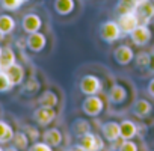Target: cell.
I'll list each match as a JSON object with an SVG mask.
<instances>
[{
    "instance_id": "1",
    "label": "cell",
    "mask_w": 154,
    "mask_h": 151,
    "mask_svg": "<svg viewBox=\"0 0 154 151\" xmlns=\"http://www.w3.org/2000/svg\"><path fill=\"white\" fill-rule=\"evenodd\" d=\"M100 36L104 42H109V44L118 41L122 36L118 21H104L100 27Z\"/></svg>"
},
{
    "instance_id": "2",
    "label": "cell",
    "mask_w": 154,
    "mask_h": 151,
    "mask_svg": "<svg viewBox=\"0 0 154 151\" xmlns=\"http://www.w3.org/2000/svg\"><path fill=\"white\" fill-rule=\"evenodd\" d=\"M104 109V103L98 95H86L82 103V110L88 116H98Z\"/></svg>"
},
{
    "instance_id": "3",
    "label": "cell",
    "mask_w": 154,
    "mask_h": 151,
    "mask_svg": "<svg viewBox=\"0 0 154 151\" xmlns=\"http://www.w3.org/2000/svg\"><path fill=\"white\" fill-rule=\"evenodd\" d=\"M80 91L85 95H97L101 91V80L94 74L83 76L80 80Z\"/></svg>"
},
{
    "instance_id": "4",
    "label": "cell",
    "mask_w": 154,
    "mask_h": 151,
    "mask_svg": "<svg viewBox=\"0 0 154 151\" xmlns=\"http://www.w3.org/2000/svg\"><path fill=\"white\" fill-rule=\"evenodd\" d=\"M118 24H119V29L122 33H127L130 35L139 24H140V20L137 17L136 12H128V14H122L119 15L118 18Z\"/></svg>"
},
{
    "instance_id": "5",
    "label": "cell",
    "mask_w": 154,
    "mask_h": 151,
    "mask_svg": "<svg viewBox=\"0 0 154 151\" xmlns=\"http://www.w3.org/2000/svg\"><path fill=\"white\" fill-rule=\"evenodd\" d=\"M80 145L86 151H101L104 148V140L95 133H86L80 136Z\"/></svg>"
},
{
    "instance_id": "6",
    "label": "cell",
    "mask_w": 154,
    "mask_h": 151,
    "mask_svg": "<svg viewBox=\"0 0 154 151\" xmlns=\"http://www.w3.org/2000/svg\"><path fill=\"white\" fill-rule=\"evenodd\" d=\"M130 38H131V41L136 44V45H146L149 41H151V38H152V33H151V30H149V27H148V24H139L131 33H130Z\"/></svg>"
},
{
    "instance_id": "7",
    "label": "cell",
    "mask_w": 154,
    "mask_h": 151,
    "mask_svg": "<svg viewBox=\"0 0 154 151\" xmlns=\"http://www.w3.org/2000/svg\"><path fill=\"white\" fill-rule=\"evenodd\" d=\"M56 118V112L53 107H44L39 106L35 112H33V119L39 124V125H48L54 121Z\"/></svg>"
},
{
    "instance_id": "8",
    "label": "cell",
    "mask_w": 154,
    "mask_h": 151,
    "mask_svg": "<svg viewBox=\"0 0 154 151\" xmlns=\"http://www.w3.org/2000/svg\"><path fill=\"white\" fill-rule=\"evenodd\" d=\"M113 59L119 65H128L134 59V51L131 50V47L122 44L113 50Z\"/></svg>"
},
{
    "instance_id": "9",
    "label": "cell",
    "mask_w": 154,
    "mask_h": 151,
    "mask_svg": "<svg viewBox=\"0 0 154 151\" xmlns=\"http://www.w3.org/2000/svg\"><path fill=\"white\" fill-rule=\"evenodd\" d=\"M21 26H23V30H24L27 35H30V33L39 32V29L42 27V20H41V17L36 15V14H27V15L23 17Z\"/></svg>"
},
{
    "instance_id": "10",
    "label": "cell",
    "mask_w": 154,
    "mask_h": 151,
    "mask_svg": "<svg viewBox=\"0 0 154 151\" xmlns=\"http://www.w3.org/2000/svg\"><path fill=\"white\" fill-rule=\"evenodd\" d=\"M45 44H47V39H45V35L41 33V32H35V33H30L26 39V45L30 51H35V53H39L45 48Z\"/></svg>"
},
{
    "instance_id": "11",
    "label": "cell",
    "mask_w": 154,
    "mask_h": 151,
    "mask_svg": "<svg viewBox=\"0 0 154 151\" xmlns=\"http://www.w3.org/2000/svg\"><path fill=\"white\" fill-rule=\"evenodd\" d=\"M101 134L106 140L109 142H115L121 137L119 134V124L115 121H107L101 125Z\"/></svg>"
},
{
    "instance_id": "12",
    "label": "cell",
    "mask_w": 154,
    "mask_h": 151,
    "mask_svg": "<svg viewBox=\"0 0 154 151\" xmlns=\"http://www.w3.org/2000/svg\"><path fill=\"white\" fill-rule=\"evenodd\" d=\"M5 72L8 74V77H9V80L14 86H18L24 82V68L17 62L14 65H11L9 68H6Z\"/></svg>"
},
{
    "instance_id": "13",
    "label": "cell",
    "mask_w": 154,
    "mask_h": 151,
    "mask_svg": "<svg viewBox=\"0 0 154 151\" xmlns=\"http://www.w3.org/2000/svg\"><path fill=\"white\" fill-rule=\"evenodd\" d=\"M119 134L122 140H130L137 134V125L130 119H124L119 122Z\"/></svg>"
},
{
    "instance_id": "14",
    "label": "cell",
    "mask_w": 154,
    "mask_h": 151,
    "mask_svg": "<svg viewBox=\"0 0 154 151\" xmlns=\"http://www.w3.org/2000/svg\"><path fill=\"white\" fill-rule=\"evenodd\" d=\"M136 14H137L139 20L143 21L142 24H148V21L154 17V3L148 0V2L139 5L137 9H136Z\"/></svg>"
},
{
    "instance_id": "15",
    "label": "cell",
    "mask_w": 154,
    "mask_h": 151,
    "mask_svg": "<svg viewBox=\"0 0 154 151\" xmlns=\"http://www.w3.org/2000/svg\"><path fill=\"white\" fill-rule=\"evenodd\" d=\"M125 98H127V89L122 85L116 83V85H113L110 88V91H109V100H110V103L121 104V103L125 101Z\"/></svg>"
},
{
    "instance_id": "16",
    "label": "cell",
    "mask_w": 154,
    "mask_h": 151,
    "mask_svg": "<svg viewBox=\"0 0 154 151\" xmlns=\"http://www.w3.org/2000/svg\"><path fill=\"white\" fill-rule=\"evenodd\" d=\"M151 110H152V106H151V103H149L148 100H145V98H139V100H136V103L133 104V113H134L137 118H145V116H148V115L151 113Z\"/></svg>"
},
{
    "instance_id": "17",
    "label": "cell",
    "mask_w": 154,
    "mask_h": 151,
    "mask_svg": "<svg viewBox=\"0 0 154 151\" xmlns=\"http://www.w3.org/2000/svg\"><path fill=\"white\" fill-rule=\"evenodd\" d=\"M42 139L50 146H59L62 142V133L57 128H48L42 133Z\"/></svg>"
},
{
    "instance_id": "18",
    "label": "cell",
    "mask_w": 154,
    "mask_h": 151,
    "mask_svg": "<svg viewBox=\"0 0 154 151\" xmlns=\"http://www.w3.org/2000/svg\"><path fill=\"white\" fill-rule=\"evenodd\" d=\"M17 62V57H15V53L11 47H5L2 50V54H0V68L3 71L6 68H9L11 65H14Z\"/></svg>"
},
{
    "instance_id": "19",
    "label": "cell",
    "mask_w": 154,
    "mask_h": 151,
    "mask_svg": "<svg viewBox=\"0 0 154 151\" xmlns=\"http://www.w3.org/2000/svg\"><path fill=\"white\" fill-rule=\"evenodd\" d=\"M57 101H59V98H57V95H56L53 91H44V92L39 95V98H38L39 106L53 107V109L57 106Z\"/></svg>"
},
{
    "instance_id": "20",
    "label": "cell",
    "mask_w": 154,
    "mask_h": 151,
    "mask_svg": "<svg viewBox=\"0 0 154 151\" xmlns=\"http://www.w3.org/2000/svg\"><path fill=\"white\" fill-rule=\"evenodd\" d=\"M74 0H54V11L59 15H69L74 11Z\"/></svg>"
},
{
    "instance_id": "21",
    "label": "cell",
    "mask_w": 154,
    "mask_h": 151,
    "mask_svg": "<svg viewBox=\"0 0 154 151\" xmlns=\"http://www.w3.org/2000/svg\"><path fill=\"white\" fill-rule=\"evenodd\" d=\"M14 130H12V127L8 124V122H5V121H2L0 119V143H8V142H11L12 139H14Z\"/></svg>"
},
{
    "instance_id": "22",
    "label": "cell",
    "mask_w": 154,
    "mask_h": 151,
    "mask_svg": "<svg viewBox=\"0 0 154 151\" xmlns=\"http://www.w3.org/2000/svg\"><path fill=\"white\" fill-rule=\"evenodd\" d=\"M136 9H137V3L134 2V0H118L116 12L119 15L128 14V12H136Z\"/></svg>"
},
{
    "instance_id": "23",
    "label": "cell",
    "mask_w": 154,
    "mask_h": 151,
    "mask_svg": "<svg viewBox=\"0 0 154 151\" xmlns=\"http://www.w3.org/2000/svg\"><path fill=\"white\" fill-rule=\"evenodd\" d=\"M14 29H15V20L11 15H6V14L0 15V32L3 35H8Z\"/></svg>"
},
{
    "instance_id": "24",
    "label": "cell",
    "mask_w": 154,
    "mask_h": 151,
    "mask_svg": "<svg viewBox=\"0 0 154 151\" xmlns=\"http://www.w3.org/2000/svg\"><path fill=\"white\" fill-rule=\"evenodd\" d=\"M72 131H74L77 136H83V134H86V133L91 131V125H89V122L85 121V119H75V121L72 122Z\"/></svg>"
},
{
    "instance_id": "25",
    "label": "cell",
    "mask_w": 154,
    "mask_h": 151,
    "mask_svg": "<svg viewBox=\"0 0 154 151\" xmlns=\"http://www.w3.org/2000/svg\"><path fill=\"white\" fill-rule=\"evenodd\" d=\"M29 136L24 133V131H17L15 134H14V139H12V142H14V146H17L18 149H26L27 146H29Z\"/></svg>"
},
{
    "instance_id": "26",
    "label": "cell",
    "mask_w": 154,
    "mask_h": 151,
    "mask_svg": "<svg viewBox=\"0 0 154 151\" xmlns=\"http://www.w3.org/2000/svg\"><path fill=\"white\" fill-rule=\"evenodd\" d=\"M14 88V85L11 83L9 77H8V74L2 69L0 71V92H8Z\"/></svg>"
},
{
    "instance_id": "27",
    "label": "cell",
    "mask_w": 154,
    "mask_h": 151,
    "mask_svg": "<svg viewBox=\"0 0 154 151\" xmlns=\"http://www.w3.org/2000/svg\"><path fill=\"white\" fill-rule=\"evenodd\" d=\"M24 2L23 0H0V5L6 11H17Z\"/></svg>"
},
{
    "instance_id": "28",
    "label": "cell",
    "mask_w": 154,
    "mask_h": 151,
    "mask_svg": "<svg viewBox=\"0 0 154 151\" xmlns=\"http://www.w3.org/2000/svg\"><path fill=\"white\" fill-rule=\"evenodd\" d=\"M149 53H139L137 56H136V65L137 66H140V68H143V66H148L149 65Z\"/></svg>"
},
{
    "instance_id": "29",
    "label": "cell",
    "mask_w": 154,
    "mask_h": 151,
    "mask_svg": "<svg viewBox=\"0 0 154 151\" xmlns=\"http://www.w3.org/2000/svg\"><path fill=\"white\" fill-rule=\"evenodd\" d=\"M118 151H137V145L130 139V140H122V143L119 145Z\"/></svg>"
},
{
    "instance_id": "30",
    "label": "cell",
    "mask_w": 154,
    "mask_h": 151,
    "mask_svg": "<svg viewBox=\"0 0 154 151\" xmlns=\"http://www.w3.org/2000/svg\"><path fill=\"white\" fill-rule=\"evenodd\" d=\"M51 148H53V146H50V145L45 143V142H35V143L29 148V151H53Z\"/></svg>"
},
{
    "instance_id": "31",
    "label": "cell",
    "mask_w": 154,
    "mask_h": 151,
    "mask_svg": "<svg viewBox=\"0 0 154 151\" xmlns=\"http://www.w3.org/2000/svg\"><path fill=\"white\" fill-rule=\"evenodd\" d=\"M38 88H39V83H38L35 79H30V80L26 83L24 91H26V92H35V91H38Z\"/></svg>"
},
{
    "instance_id": "32",
    "label": "cell",
    "mask_w": 154,
    "mask_h": 151,
    "mask_svg": "<svg viewBox=\"0 0 154 151\" xmlns=\"http://www.w3.org/2000/svg\"><path fill=\"white\" fill-rule=\"evenodd\" d=\"M26 130H27V136H29V139H32V140H36L38 137H39V133H38V130L36 128H33V127H30V125H27L26 127Z\"/></svg>"
},
{
    "instance_id": "33",
    "label": "cell",
    "mask_w": 154,
    "mask_h": 151,
    "mask_svg": "<svg viewBox=\"0 0 154 151\" xmlns=\"http://www.w3.org/2000/svg\"><path fill=\"white\" fill-rule=\"evenodd\" d=\"M146 91H148V94H149V95H151V97L154 98V79H151V80H149Z\"/></svg>"
},
{
    "instance_id": "34",
    "label": "cell",
    "mask_w": 154,
    "mask_h": 151,
    "mask_svg": "<svg viewBox=\"0 0 154 151\" xmlns=\"http://www.w3.org/2000/svg\"><path fill=\"white\" fill-rule=\"evenodd\" d=\"M148 68H149L151 72H154V53L149 56V65H148Z\"/></svg>"
},
{
    "instance_id": "35",
    "label": "cell",
    "mask_w": 154,
    "mask_h": 151,
    "mask_svg": "<svg viewBox=\"0 0 154 151\" xmlns=\"http://www.w3.org/2000/svg\"><path fill=\"white\" fill-rule=\"evenodd\" d=\"M69 151H86V149H85V148H83V146L79 143V145H74V146H72Z\"/></svg>"
},
{
    "instance_id": "36",
    "label": "cell",
    "mask_w": 154,
    "mask_h": 151,
    "mask_svg": "<svg viewBox=\"0 0 154 151\" xmlns=\"http://www.w3.org/2000/svg\"><path fill=\"white\" fill-rule=\"evenodd\" d=\"M5 151H20V149H18L17 146H9V148H6Z\"/></svg>"
},
{
    "instance_id": "37",
    "label": "cell",
    "mask_w": 154,
    "mask_h": 151,
    "mask_svg": "<svg viewBox=\"0 0 154 151\" xmlns=\"http://www.w3.org/2000/svg\"><path fill=\"white\" fill-rule=\"evenodd\" d=\"M134 2H136V3H137V6H139V5H142V3L148 2V0H134Z\"/></svg>"
},
{
    "instance_id": "38",
    "label": "cell",
    "mask_w": 154,
    "mask_h": 151,
    "mask_svg": "<svg viewBox=\"0 0 154 151\" xmlns=\"http://www.w3.org/2000/svg\"><path fill=\"white\" fill-rule=\"evenodd\" d=\"M3 38H5V35H3L2 32H0V42H2V41H3Z\"/></svg>"
},
{
    "instance_id": "39",
    "label": "cell",
    "mask_w": 154,
    "mask_h": 151,
    "mask_svg": "<svg viewBox=\"0 0 154 151\" xmlns=\"http://www.w3.org/2000/svg\"><path fill=\"white\" fill-rule=\"evenodd\" d=\"M2 50H3V48H2V47H0V54H2Z\"/></svg>"
},
{
    "instance_id": "40",
    "label": "cell",
    "mask_w": 154,
    "mask_h": 151,
    "mask_svg": "<svg viewBox=\"0 0 154 151\" xmlns=\"http://www.w3.org/2000/svg\"><path fill=\"white\" fill-rule=\"evenodd\" d=\"M0 151H5V149H3V148H2V146H0Z\"/></svg>"
},
{
    "instance_id": "41",
    "label": "cell",
    "mask_w": 154,
    "mask_h": 151,
    "mask_svg": "<svg viewBox=\"0 0 154 151\" xmlns=\"http://www.w3.org/2000/svg\"><path fill=\"white\" fill-rule=\"evenodd\" d=\"M23 2H29V0H23Z\"/></svg>"
},
{
    "instance_id": "42",
    "label": "cell",
    "mask_w": 154,
    "mask_h": 151,
    "mask_svg": "<svg viewBox=\"0 0 154 151\" xmlns=\"http://www.w3.org/2000/svg\"><path fill=\"white\" fill-rule=\"evenodd\" d=\"M0 71H2V68H0Z\"/></svg>"
}]
</instances>
